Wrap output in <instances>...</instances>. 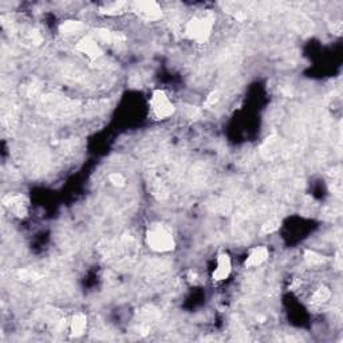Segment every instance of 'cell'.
Here are the masks:
<instances>
[{
    "label": "cell",
    "mask_w": 343,
    "mask_h": 343,
    "mask_svg": "<svg viewBox=\"0 0 343 343\" xmlns=\"http://www.w3.org/2000/svg\"><path fill=\"white\" fill-rule=\"evenodd\" d=\"M148 246L155 252H169L176 247L173 236L164 224H153L146 232Z\"/></svg>",
    "instance_id": "obj_1"
},
{
    "label": "cell",
    "mask_w": 343,
    "mask_h": 343,
    "mask_svg": "<svg viewBox=\"0 0 343 343\" xmlns=\"http://www.w3.org/2000/svg\"><path fill=\"white\" fill-rule=\"evenodd\" d=\"M213 19L210 16H195L185 25V35L197 43H205L212 34Z\"/></svg>",
    "instance_id": "obj_2"
},
{
    "label": "cell",
    "mask_w": 343,
    "mask_h": 343,
    "mask_svg": "<svg viewBox=\"0 0 343 343\" xmlns=\"http://www.w3.org/2000/svg\"><path fill=\"white\" fill-rule=\"evenodd\" d=\"M131 11L137 14L145 22H155L163 18V10L160 4L153 0H141L130 4Z\"/></svg>",
    "instance_id": "obj_3"
},
{
    "label": "cell",
    "mask_w": 343,
    "mask_h": 343,
    "mask_svg": "<svg viewBox=\"0 0 343 343\" xmlns=\"http://www.w3.org/2000/svg\"><path fill=\"white\" fill-rule=\"evenodd\" d=\"M150 108L154 118L165 119L174 113V105L169 101V97L163 90H155L150 99Z\"/></svg>",
    "instance_id": "obj_4"
},
{
    "label": "cell",
    "mask_w": 343,
    "mask_h": 343,
    "mask_svg": "<svg viewBox=\"0 0 343 343\" xmlns=\"http://www.w3.org/2000/svg\"><path fill=\"white\" fill-rule=\"evenodd\" d=\"M75 48H76V51H80V52L85 54L87 58H90V59H98V58H101L102 55H103L102 48L99 47L98 42L91 35L83 36L82 39L76 43Z\"/></svg>",
    "instance_id": "obj_5"
},
{
    "label": "cell",
    "mask_w": 343,
    "mask_h": 343,
    "mask_svg": "<svg viewBox=\"0 0 343 343\" xmlns=\"http://www.w3.org/2000/svg\"><path fill=\"white\" fill-rule=\"evenodd\" d=\"M232 271V261L228 253H221L217 257V266L212 274V279L216 282H223L228 279Z\"/></svg>",
    "instance_id": "obj_6"
},
{
    "label": "cell",
    "mask_w": 343,
    "mask_h": 343,
    "mask_svg": "<svg viewBox=\"0 0 343 343\" xmlns=\"http://www.w3.org/2000/svg\"><path fill=\"white\" fill-rule=\"evenodd\" d=\"M3 204L14 210L16 216L24 217L27 215V201L24 196H7L3 199Z\"/></svg>",
    "instance_id": "obj_7"
},
{
    "label": "cell",
    "mask_w": 343,
    "mask_h": 343,
    "mask_svg": "<svg viewBox=\"0 0 343 343\" xmlns=\"http://www.w3.org/2000/svg\"><path fill=\"white\" fill-rule=\"evenodd\" d=\"M268 259V249L266 247H256L251 251L246 260V267H257Z\"/></svg>",
    "instance_id": "obj_8"
},
{
    "label": "cell",
    "mask_w": 343,
    "mask_h": 343,
    "mask_svg": "<svg viewBox=\"0 0 343 343\" xmlns=\"http://www.w3.org/2000/svg\"><path fill=\"white\" fill-rule=\"evenodd\" d=\"M87 326V318L86 315L82 312H78L72 316L71 322H70V331H71V336L78 338V336L83 335V332L86 330Z\"/></svg>",
    "instance_id": "obj_9"
},
{
    "label": "cell",
    "mask_w": 343,
    "mask_h": 343,
    "mask_svg": "<svg viewBox=\"0 0 343 343\" xmlns=\"http://www.w3.org/2000/svg\"><path fill=\"white\" fill-rule=\"evenodd\" d=\"M127 7H130L126 2H112V3L103 4L101 8H99V12L103 15H109V16H114V15L122 14L125 12Z\"/></svg>",
    "instance_id": "obj_10"
},
{
    "label": "cell",
    "mask_w": 343,
    "mask_h": 343,
    "mask_svg": "<svg viewBox=\"0 0 343 343\" xmlns=\"http://www.w3.org/2000/svg\"><path fill=\"white\" fill-rule=\"evenodd\" d=\"M83 29V23L80 20H66V22L62 23L59 25V33L62 35H74V34L80 33L81 30Z\"/></svg>",
    "instance_id": "obj_11"
},
{
    "label": "cell",
    "mask_w": 343,
    "mask_h": 343,
    "mask_svg": "<svg viewBox=\"0 0 343 343\" xmlns=\"http://www.w3.org/2000/svg\"><path fill=\"white\" fill-rule=\"evenodd\" d=\"M326 260H327V259H326L323 255L315 252V251L307 249V251L304 252V261H306L310 267H318V266L325 264Z\"/></svg>",
    "instance_id": "obj_12"
},
{
    "label": "cell",
    "mask_w": 343,
    "mask_h": 343,
    "mask_svg": "<svg viewBox=\"0 0 343 343\" xmlns=\"http://www.w3.org/2000/svg\"><path fill=\"white\" fill-rule=\"evenodd\" d=\"M95 35H98V38L101 40H103V42H106V43H118L121 39L122 40L125 39V38L119 35V34L113 33V31H109V30L105 29L97 30V31H95Z\"/></svg>",
    "instance_id": "obj_13"
},
{
    "label": "cell",
    "mask_w": 343,
    "mask_h": 343,
    "mask_svg": "<svg viewBox=\"0 0 343 343\" xmlns=\"http://www.w3.org/2000/svg\"><path fill=\"white\" fill-rule=\"evenodd\" d=\"M276 152H278V140L275 137L267 138V141H266V144H264L263 148H261L263 155L266 159H271L272 155H274Z\"/></svg>",
    "instance_id": "obj_14"
},
{
    "label": "cell",
    "mask_w": 343,
    "mask_h": 343,
    "mask_svg": "<svg viewBox=\"0 0 343 343\" xmlns=\"http://www.w3.org/2000/svg\"><path fill=\"white\" fill-rule=\"evenodd\" d=\"M330 296H331V293H330L329 288H326V287H321L315 291L314 296H312V303L319 304V303H325L326 300L330 299Z\"/></svg>",
    "instance_id": "obj_15"
},
{
    "label": "cell",
    "mask_w": 343,
    "mask_h": 343,
    "mask_svg": "<svg viewBox=\"0 0 343 343\" xmlns=\"http://www.w3.org/2000/svg\"><path fill=\"white\" fill-rule=\"evenodd\" d=\"M279 227H280V221L276 220V219H271V220H268L267 223H264L263 228H261V233H264V235L274 233L275 231H278Z\"/></svg>",
    "instance_id": "obj_16"
},
{
    "label": "cell",
    "mask_w": 343,
    "mask_h": 343,
    "mask_svg": "<svg viewBox=\"0 0 343 343\" xmlns=\"http://www.w3.org/2000/svg\"><path fill=\"white\" fill-rule=\"evenodd\" d=\"M109 181H110V182H112L114 187H123V185H125V182H126L125 177H123L121 173H118V172L109 174Z\"/></svg>",
    "instance_id": "obj_17"
},
{
    "label": "cell",
    "mask_w": 343,
    "mask_h": 343,
    "mask_svg": "<svg viewBox=\"0 0 343 343\" xmlns=\"http://www.w3.org/2000/svg\"><path fill=\"white\" fill-rule=\"evenodd\" d=\"M219 99H220V91L219 90H215L212 91L209 95H208V98H206L205 101V108H212V106H215L219 102Z\"/></svg>",
    "instance_id": "obj_18"
}]
</instances>
